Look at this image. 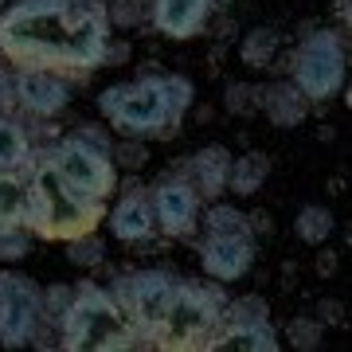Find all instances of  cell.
<instances>
[{"instance_id":"cell-32","label":"cell","mask_w":352,"mask_h":352,"mask_svg":"<svg viewBox=\"0 0 352 352\" xmlns=\"http://www.w3.org/2000/svg\"><path fill=\"white\" fill-rule=\"evenodd\" d=\"M16 106V90H12V71L0 67V113H8Z\"/></svg>"},{"instance_id":"cell-34","label":"cell","mask_w":352,"mask_h":352,"mask_svg":"<svg viewBox=\"0 0 352 352\" xmlns=\"http://www.w3.org/2000/svg\"><path fill=\"white\" fill-rule=\"evenodd\" d=\"M333 270H337V258H333V254H321V258H317V274L325 278V274H333Z\"/></svg>"},{"instance_id":"cell-17","label":"cell","mask_w":352,"mask_h":352,"mask_svg":"<svg viewBox=\"0 0 352 352\" xmlns=\"http://www.w3.org/2000/svg\"><path fill=\"white\" fill-rule=\"evenodd\" d=\"M24 168H4V173H0V231L24 227V215H28V176H24Z\"/></svg>"},{"instance_id":"cell-36","label":"cell","mask_w":352,"mask_h":352,"mask_svg":"<svg viewBox=\"0 0 352 352\" xmlns=\"http://www.w3.org/2000/svg\"><path fill=\"white\" fill-rule=\"evenodd\" d=\"M4 4H8V0H0V8H4Z\"/></svg>"},{"instance_id":"cell-29","label":"cell","mask_w":352,"mask_h":352,"mask_svg":"<svg viewBox=\"0 0 352 352\" xmlns=\"http://www.w3.org/2000/svg\"><path fill=\"white\" fill-rule=\"evenodd\" d=\"M71 298H75V286H67V282H55V286L43 289V317H47L51 325L63 317V309L71 305Z\"/></svg>"},{"instance_id":"cell-9","label":"cell","mask_w":352,"mask_h":352,"mask_svg":"<svg viewBox=\"0 0 352 352\" xmlns=\"http://www.w3.org/2000/svg\"><path fill=\"white\" fill-rule=\"evenodd\" d=\"M149 200H153V215H157V231L161 235H168V239H188L192 231H200L204 200L180 168L153 180Z\"/></svg>"},{"instance_id":"cell-14","label":"cell","mask_w":352,"mask_h":352,"mask_svg":"<svg viewBox=\"0 0 352 352\" xmlns=\"http://www.w3.org/2000/svg\"><path fill=\"white\" fill-rule=\"evenodd\" d=\"M176 168L192 180V188L200 192V200H219L227 192L231 153H227L223 145H204V149H196L188 161H180Z\"/></svg>"},{"instance_id":"cell-13","label":"cell","mask_w":352,"mask_h":352,"mask_svg":"<svg viewBox=\"0 0 352 352\" xmlns=\"http://www.w3.org/2000/svg\"><path fill=\"white\" fill-rule=\"evenodd\" d=\"M254 266V235H204L200 270L212 282H239Z\"/></svg>"},{"instance_id":"cell-3","label":"cell","mask_w":352,"mask_h":352,"mask_svg":"<svg viewBox=\"0 0 352 352\" xmlns=\"http://www.w3.org/2000/svg\"><path fill=\"white\" fill-rule=\"evenodd\" d=\"M24 176H28L24 227L32 231V239L67 243V239H75V235H87V231H98L102 227L106 200H94V196L75 192L63 176L51 168L43 149H36V157L28 161Z\"/></svg>"},{"instance_id":"cell-35","label":"cell","mask_w":352,"mask_h":352,"mask_svg":"<svg viewBox=\"0 0 352 352\" xmlns=\"http://www.w3.org/2000/svg\"><path fill=\"white\" fill-rule=\"evenodd\" d=\"M78 4H106V0H78Z\"/></svg>"},{"instance_id":"cell-28","label":"cell","mask_w":352,"mask_h":352,"mask_svg":"<svg viewBox=\"0 0 352 352\" xmlns=\"http://www.w3.org/2000/svg\"><path fill=\"white\" fill-rule=\"evenodd\" d=\"M32 251V231L28 227H8L0 231V263H20Z\"/></svg>"},{"instance_id":"cell-2","label":"cell","mask_w":352,"mask_h":352,"mask_svg":"<svg viewBox=\"0 0 352 352\" xmlns=\"http://www.w3.org/2000/svg\"><path fill=\"white\" fill-rule=\"evenodd\" d=\"M196 87L184 75H138L126 82H110L98 94V113L126 138L168 141L180 133L184 113L192 110Z\"/></svg>"},{"instance_id":"cell-23","label":"cell","mask_w":352,"mask_h":352,"mask_svg":"<svg viewBox=\"0 0 352 352\" xmlns=\"http://www.w3.org/2000/svg\"><path fill=\"white\" fill-rule=\"evenodd\" d=\"M278 47H282V36H278L274 28H251L239 43V59L251 67V71H263V67L274 63Z\"/></svg>"},{"instance_id":"cell-33","label":"cell","mask_w":352,"mask_h":352,"mask_svg":"<svg viewBox=\"0 0 352 352\" xmlns=\"http://www.w3.org/2000/svg\"><path fill=\"white\" fill-rule=\"evenodd\" d=\"M340 317H344V309H340L337 302H321V305H317V321H325V325H337Z\"/></svg>"},{"instance_id":"cell-24","label":"cell","mask_w":352,"mask_h":352,"mask_svg":"<svg viewBox=\"0 0 352 352\" xmlns=\"http://www.w3.org/2000/svg\"><path fill=\"white\" fill-rule=\"evenodd\" d=\"M67 263H71V266H82V270L106 266V243H102L98 231H87V235L67 239Z\"/></svg>"},{"instance_id":"cell-8","label":"cell","mask_w":352,"mask_h":352,"mask_svg":"<svg viewBox=\"0 0 352 352\" xmlns=\"http://www.w3.org/2000/svg\"><path fill=\"white\" fill-rule=\"evenodd\" d=\"M43 289L32 274L4 266L0 270V349H32L43 325Z\"/></svg>"},{"instance_id":"cell-6","label":"cell","mask_w":352,"mask_h":352,"mask_svg":"<svg viewBox=\"0 0 352 352\" xmlns=\"http://www.w3.org/2000/svg\"><path fill=\"white\" fill-rule=\"evenodd\" d=\"M110 145L113 141L102 126H75L55 145H47L43 157L75 192L110 204L118 184H122V173H118V164L110 157Z\"/></svg>"},{"instance_id":"cell-5","label":"cell","mask_w":352,"mask_h":352,"mask_svg":"<svg viewBox=\"0 0 352 352\" xmlns=\"http://www.w3.org/2000/svg\"><path fill=\"white\" fill-rule=\"evenodd\" d=\"M59 329V349L71 352H113V349H145L133 325L126 321L122 305L113 302L110 286L98 282H75V298L55 321Z\"/></svg>"},{"instance_id":"cell-25","label":"cell","mask_w":352,"mask_h":352,"mask_svg":"<svg viewBox=\"0 0 352 352\" xmlns=\"http://www.w3.org/2000/svg\"><path fill=\"white\" fill-rule=\"evenodd\" d=\"M110 157L118 164V173H141L149 161V145H145V138H122L110 145Z\"/></svg>"},{"instance_id":"cell-1","label":"cell","mask_w":352,"mask_h":352,"mask_svg":"<svg viewBox=\"0 0 352 352\" xmlns=\"http://www.w3.org/2000/svg\"><path fill=\"white\" fill-rule=\"evenodd\" d=\"M113 28L106 4L78 0H12L0 8V59L16 71H55L87 78L102 67Z\"/></svg>"},{"instance_id":"cell-26","label":"cell","mask_w":352,"mask_h":352,"mask_svg":"<svg viewBox=\"0 0 352 352\" xmlns=\"http://www.w3.org/2000/svg\"><path fill=\"white\" fill-rule=\"evenodd\" d=\"M286 340L302 352L321 349V340H325V321H317V317H294L289 329H286Z\"/></svg>"},{"instance_id":"cell-27","label":"cell","mask_w":352,"mask_h":352,"mask_svg":"<svg viewBox=\"0 0 352 352\" xmlns=\"http://www.w3.org/2000/svg\"><path fill=\"white\" fill-rule=\"evenodd\" d=\"M145 16H149V0H110V4H106L110 28H122V32L138 28Z\"/></svg>"},{"instance_id":"cell-16","label":"cell","mask_w":352,"mask_h":352,"mask_svg":"<svg viewBox=\"0 0 352 352\" xmlns=\"http://www.w3.org/2000/svg\"><path fill=\"white\" fill-rule=\"evenodd\" d=\"M32 157H36V138H32V129H28L12 110L0 113V173H4V168H24Z\"/></svg>"},{"instance_id":"cell-20","label":"cell","mask_w":352,"mask_h":352,"mask_svg":"<svg viewBox=\"0 0 352 352\" xmlns=\"http://www.w3.org/2000/svg\"><path fill=\"white\" fill-rule=\"evenodd\" d=\"M200 227H204V235H254L251 215L223 200H212L208 208H200Z\"/></svg>"},{"instance_id":"cell-21","label":"cell","mask_w":352,"mask_h":352,"mask_svg":"<svg viewBox=\"0 0 352 352\" xmlns=\"http://www.w3.org/2000/svg\"><path fill=\"white\" fill-rule=\"evenodd\" d=\"M333 227H337V219H333V212L325 204H302L298 215H294V235L302 243H309V247H325Z\"/></svg>"},{"instance_id":"cell-4","label":"cell","mask_w":352,"mask_h":352,"mask_svg":"<svg viewBox=\"0 0 352 352\" xmlns=\"http://www.w3.org/2000/svg\"><path fill=\"white\" fill-rule=\"evenodd\" d=\"M223 305H227V294L219 289V282H200V278L176 274L161 314L145 329L149 349H212Z\"/></svg>"},{"instance_id":"cell-12","label":"cell","mask_w":352,"mask_h":352,"mask_svg":"<svg viewBox=\"0 0 352 352\" xmlns=\"http://www.w3.org/2000/svg\"><path fill=\"white\" fill-rule=\"evenodd\" d=\"M215 0H149V24L173 43H188L212 28Z\"/></svg>"},{"instance_id":"cell-30","label":"cell","mask_w":352,"mask_h":352,"mask_svg":"<svg viewBox=\"0 0 352 352\" xmlns=\"http://www.w3.org/2000/svg\"><path fill=\"white\" fill-rule=\"evenodd\" d=\"M254 106H258V87H247V82H231L227 87V110L231 113L247 118V113H254Z\"/></svg>"},{"instance_id":"cell-10","label":"cell","mask_w":352,"mask_h":352,"mask_svg":"<svg viewBox=\"0 0 352 352\" xmlns=\"http://www.w3.org/2000/svg\"><path fill=\"white\" fill-rule=\"evenodd\" d=\"M118 200L106 212V223H110V235L126 247H145L157 235V215H153V200H149V184H141L138 176H129L118 184L113 192Z\"/></svg>"},{"instance_id":"cell-19","label":"cell","mask_w":352,"mask_h":352,"mask_svg":"<svg viewBox=\"0 0 352 352\" xmlns=\"http://www.w3.org/2000/svg\"><path fill=\"white\" fill-rule=\"evenodd\" d=\"M270 176V157L266 153H243V157H231V173H227V192L235 196H254V192L266 184Z\"/></svg>"},{"instance_id":"cell-31","label":"cell","mask_w":352,"mask_h":352,"mask_svg":"<svg viewBox=\"0 0 352 352\" xmlns=\"http://www.w3.org/2000/svg\"><path fill=\"white\" fill-rule=\"evenodd\" d=\"M129 55H133V47H129V39H113L106 43V55H102V67H122L129 63Z\"/></svg>"},{"instance_id":"cell-15","label":"cell","mask_w":352,"mask_h":352,"mask_svg":"<svg viewBox=\"0 0 352 352\" xmlns=\"http://www.w3.org/2000/svg\"><path fill=\"white\" fill-rule=\"evenodd\" d=\"M258 106H263L266 122L278 126V129H294L309 118V98H305L289 78H278V82L258 87Z\"/></svg>"},{"instance_id":"cell-22","label":"cell","mask_w":352,"mask_h":352,"mask_svg":"<svg viewBox=\"0 0 352 352\" xmlns=\"http://www.w3.org/2000/svg\"><path fill=\"white\" fill-rule=\"evenodd\" d=\"M212 349H243V352H278L282 340H278L274 325L263 321V325H251V329H239V333H219L212 340Z\"/></svg>"},{"instance_id":"cell-11","label":"cell","mask_w":352,"mask_h":352,"mask_svg":"<svg viewBox=\"0 0 352 352\" xmlns=\"http://www.w3.org/2000/svg\"><path fill=\"white\" fill-rule=\"evenodd\" d=\"M12 90H16V110H24L28 118H39V122H51L71 106V82L67 75H55V71H16L12 75Z\"/></svg>"},{"instance_id":"cell-7","label":"cell","mask_w":352,"mask_h":352,"mask_svg":"<svg viewBox=\"0 0 352 352\" xmlns=\"http://www.w3.org/2000/svg\"><path fill=\"white\" fill-rule=\"evenodd\" d=\"M349 75V43L344 32L333 28H314L305 32L302 43L289 55V82L302 90L309 102H329L344 90Z\"/></svg>"},{"instance_id":"cell-18","label":"cell","mask_w":352,"mask_h":352,"mask_svg":"<svg viewBox=\"0 0 352 352\" xmlns=\"http://www.w3.org/2000/svg\"><path fill=\"white\" fill-rule=\"evenodd\" d=\"M263 321H270V302H266L263 294H243V298H227L223 317H219V329H215V337H219V333H239V329L263 325ZM215 337H212V340H215Z\"/></svg>"}]
</instances>
